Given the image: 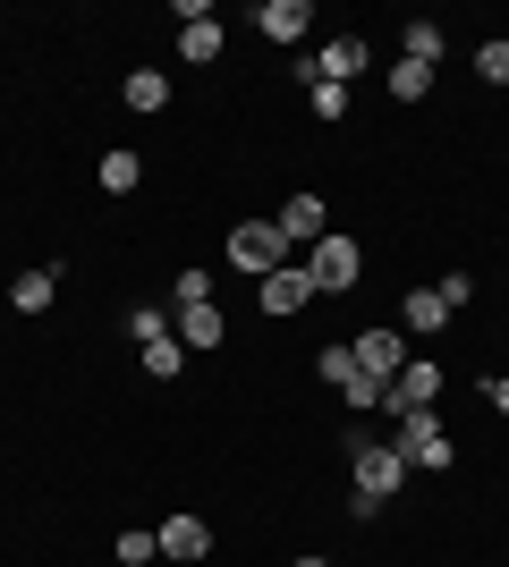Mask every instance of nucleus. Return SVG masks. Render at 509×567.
Segmentation results:
<instances>
[{
	"label": "nucleus",
	"instance_id": "obj_1",
	"mask_svg": "<svg viewBox=\"0 0 509 567\" xmlns=\"http://www.w3.org/2000/svg\"><path fill=\"white\" fill-rule=\"evenodd\" d=\"M399 492H408L399 450H390L383 432L348 424V508H357V517H374V508H383V499H399Z\"/></svg>",
	"mask_w": 509,
	"mask_h": 567
},
{
	"label": "nucleus",
	"instance_id": "obj_2",
	"mask_svg": "<svg viewBox=\"0 0 509 567\" xmlns=\"http://www.w3.org/2000/svg\"><path fill=\"white\" fill-rule=\"evenodd\" d=\"M390 450H399V466H408V474H450V466H459V441H450V424H441V406L399 415Z\"/></svg>",
	"mask_w": 509,
	"mask_h": 567
},
{
	"label": "nucleus",
	"instance_id": "obj_3",
	"mask_svg": "<svg viewBox=\"0 0 509 567\" xmlns=\"http://www.w3.org/2000/svg\"><path fill=\"white\" fill-rule=\"evenodd\" d=\"M297 262H306V280H315V297H348V288L365 280V246H357L348 229H323V237H315V246H306Z\"/></svg>",
	"mask_w": 509,
	"mask_h": 567
},
{
	"label": "nucleus",
	"instance_id": "obj_4",
	"mask_svg": "<svg viewBox=\"0 0 509 567\" xmlns=\"http://www.w3.org/2000/svg\"><path fill=\"white\" fill-rule=\"evenodd\" d=\"M221 255H230V271H246V280H272L281 262H297V255H289V237L272 229V220H238V229L221 237Z\"/></svg>",
	"mask_w": 509,
	"mask_h": 567
},
{
	"label": "nucleus",
	"instance_id": "obj_5",
	"mask_svg": "<svg viewBox=\"0 0 509 567\" xmlns=\"http://www.w3.org/2000/svg\"><path fill=\"white\" fill-rule=\"evenodd\" d=\"M441 390H450V373H441L434 355H408V364H399V381L383 390L390 424H399V415H416V406H441Z\"/></svg>",
	"mask_w": 509,
	"mask_h": 567
},
{
	"label": "nucleus",
	"instance_id": "obj_6",
	"mask_svg": "<svg viewBox=\"0 0 509 567\" xmlns=\"http://www.w3.org/2000/svg\"><path fill=\"white\" fill-rule=\"evenodd\" d=\"M348 355H357V373H374L390 390V381H399V364H408V331H399V322H365L357 339H348Z\"/></svg>",
	"mask_w": 509,
	"mask_h": 567
},
{
	"label": "nucleus",
	"instance_id": "obj_7",
	"mask_svg": "<svg viewBox=\"0 0 509 567\" xmlns=\"http://www.w3.org/2000/svg\"><path fill=\"white\" fill-rule=\"evenodd\" d=\"M153 543H162V559H170V567H195V559H213V525L195 517V508H179V517L153 525Z\"/></svg>",
	"mask_w": 509,
	"mask_h": 567
},
{
	"label": "nucleus",
	"instance_id": "obj_8",
	"mask_svg": "<svg viewBox=\"0 0 509 567\" xmlns=\"http://www.w3.org/2000/svg\"><path fill=\"white\" fill-rule=\"evenodd\" d=\"M255 306L272 313V322H289V313L315 306V280H306V262H281L272 280H255Z\"/></svg>",
	"mask_w": 509,
	"mask_h": 567
},
{
	"label": "nucleus",
	"instance_id": "obj_9",
	"mask_svg": "<svg viewBox=\"0 0 509 567\" xmlns=\"http://www.w3.org/2000/svg\"><path fill=\"white\" fill-rule=\"evenodd\" d=\"M365 60H374V43H365L357 25H339V34H323V51H315L323 85H357V76H365Z\"/></svg>",
	"mask_w": 509,
	"mask_h": 567
},
{
	"label": "nucleus",
	"instance_id": "obj_10",
	"mask_svg": "<svg viewBox=\"0 0 509 567\" xmlns=\"http://www.w3.org/2000/svg\"><path fill=\"white\" fill-rule=\"evenodd\" d=\"M272 229L289 237V246H315L323 229H332V204H323V187H297L281 213H272Z\"/></svg>",
	"mask_w": 509,
	"mask_h": 567
},
{
	"label": "nucleus",
	"instance_id": "obj_11",
	"mask_svg": "<svg viewBox=\"0 0 509 567\" xmlns=\"http://www.w3.org/2000/svg\"><path fill=\"white\" fill-rule=\"evenodd\" d=\"M170 331H179V348L213 355L221 339H230V313H221V306H170Z\"/></svg>",
	"mask_w": 509,
	"mask_h": 567
},
{
	"label": "nucleus",
	"instance_id": "obj_12",
	"mask_svg": "<svg viewBox=\"0 0 509 567\" xmlns=\"http://www.w3.org/2000/svg\"><path fill=\"white\" fill-rule=\"evenodd\" d=\"M306 25H315V0H264V9H255V34H264V43H306Z\"/></svg>",
	"mask_w": 509,
	"mask_h": 567
},
{
	"label": "nucleus",
	"instance_id": "obj_13",
	"mask_svg": "<svg viewBox=\"0 0 509 567\" xmlns=\"http://www.w3.org/2000/svg\"><path fill=\"white\" fill-rule=\"evenodd\" d=\"M399 331H408V339H441V331H450L441 288H408V297H399Z\"/></svg>",
	"mask_w": 509,
	"mask_h": 567
},
{
	"label": "nucleus",
	"instance_id": "obj_14",
	"mask_svg": "<svg viewBox=\"0 0 509 567\" xmlns=\"http://www.w3.org/2000/svg\"><path fill=\"white\" fill-rule=\"evenodd\" d=\"M120 102H128L136 118H162V111H170V76H162V69H128V76H120Z\"/></svg>",
	"mask_w": 509,
	"mask_h": 567
},
{
	"label": "nucleus",
	"instance_id": "obj_15",
	"mask_svg": "<svg viewBox=\"0 0 509 567\" xmlns=\"http://www.w3.org/2000/svg\"><path fill=\"white\" fill-rule=\"evenodd\" d=\"M94 187H102V195H136V187H145V153H128V144H111V153L94 162Z\"/></svg>",
	"mask_w": 509,
	"mask_h": 567
},
{
	"label": "nucleus",
	"instance_id": "obj_16",
	"mask_svg": "<svg viewBox=\"0 0 509 567\" xmlns=\"http://www.w3.org/2000/svg\"><path fill=\"white\" fill-rule=\"evenodd\" d=\"M221 43H230V34H221V18H179V60H187V69H213Z\"/></svg>",
	"mask_w": 509,
	"mask_h": 567
},
{
	"label": "nucleus",
	"instance_id": "obj_17",
	"mask_svg": "<svg viewBox=\"0 0 509 567\" xmlns=\"http://www.w3.org/2000/svg\"><path fill=\"white\" fill-rule=\"evenodd\" d=\"M441 51H450L441 18H408V25H399V60H425V69H441Z\"/></svg>",
	"mask_w": 509,
	"mask_h": 567
},
{
	"label": "nucleus",
	"instance_id": "obj_18",
	"mask_svg": "<svg viewBox=\"0 0 509 567\" xmlns=\"http://www.w3.org/2000/svg\"><path fill=\"white\" fill-rule=\"evenodd\" d=\"M51 297H60V271H18L9 280V306L18 313H51Z\"/></svg>",
	"mask_w": 509,
	"mask_h": 567
},
{
	"label": "nucleus",
	"instance_id": "obj_19",
	"mask_svg": "<svg viewBox=\"0 0 509 567\" xmlns=\"http://www.w3.org/2000/svg\"><path fill=\"white\" fill-rule=\"evenodd\" d=\"M434 94V69L425 60H390V102H425Z\"/></svg>",
	"mask_w": 509,
	"mask_h": 567
},
{
	"label": "nucleus",
	"instance_id": "obj_20",
	"mask_svg": "<svg viewBox=\"0 0 509 567\" xmlns=\"http://www.w3.org/2000/svg\"><path fill=\"white\" fill-rule=\"evenodd\" d=\"M339 406H348L357 424H365V415H383V381H374V373H348V381H339Z\"/></svg>",
	"mask_w": 509,
	"mask_h": 567
},
{
	"label": "nucleus",
	"instance_id": "obj_21",
	"mask_svg": "<svg viewBox=\"0 0 509 567\" xmlns=\"http://www.w3.org/2000/svg\"><path fill=\"white\" fill-rule=\"evenodd\" d=\"M145 373H153V381H179V373H187V348H179V331L145 348Z\"/></svg>",
	"mask_w": 509,
	"mask_h": 567
},
{
	"label": "nucleus",
	"instance_id": "obj_22",
	"mask_svg": "<svg viewBox=\"0 0 509 567\" xmlns=\"http://www.w3.org/2000/svg\"><path fill=\"white\" fill-rule=\"evenodd\" d=\"M170 306H213V271H204V262H187V271L170 280Z\"/></svg>",
	"mask_w": 509,
	"mask_h": 567
},
{
	"label": "nucleus",
	"instance_id": "obj_23",
	"mask_svg": "<svg viewBox=\"0 0 509 567\" xmlns=\"http://www.w3.org/2000/svg\"><path fill=\"white\" fill-rule=\"evenodd\" d=\"M128 339H136V348L170 339V306H128Z\"/></svg>",
	"mask_w": 509,
	"mask_h": 567
},
{
	"label": "nucleus",
	"instance_id": "obj_24",
	"mask_svg": "<svg viewBox=\"0 0 509 567\" xmlns=\"http://www.w3.org/2000/svg\"><path fill=\"white\" fill-rule=\"evenodd\" d=\"M348 373H357V355H348V339H339V348H315V381H323V390H339Z\"/></svg>",
	"mask_w": 509,
	"mask_h": 567
},
{
	"label": "nucleus",
	"instance_id": "obj_25",
	"mask_svg": "<svg viewBox=\"0 0 509 567\" xmlns=\"http://www.w3.org/2000/svg\"><path fill=\"white\" fill-rule=\"evenodd\" d=\"M476 76H485V85H509V34L476 43Z\"/></svg>",
	"mask_w": 509,
	"mask_h": 567
},
{
	"label": "nucleus",
	"instance_id": "obj_26",
	"mask_svg": "<svg viewBox=\"0 0 509 567\" xmlns=\"http://www.w3.org/2000/svg\"><path fill=\"white\" fill-rule=\"evenodd\" d=\"M306 102H315L323 127H332V118H348V85H323V76H315V85H306Z\"/></svg>",
	"mask_w": 509,
	"mask_h": 567
},
{
	"label": "nucleus",
	"instance_id": "obj_27",
	"mask_svg": "<svg viewBox=\"0 0 509 567\" xmlns=\"http://www.w3.org/2000/svg\"><path fill=\"white\" fill-rule=\"evenodd\" d=\"M145 559H162V543H153L145 525H128L120 534V567H145Z\"/></svg>",
	"mask_w": 509,
	"mask_h": 567
},
{
	"label": "nucleus",
	"instance_id": "obj_28",
	"mask_svg": "<svg viewBox=\"0 0 509 567\" xmlns=\"http://www.w3.org/2000/svg\"><path fill=\"white\" fill-rule=\"evenodd\" d=\"M441 288V306H450V313H467V297H476V280H467V271H450V280H434Z\"/></svg>",
	"mask_w": 509,
	"mask_h": 567
},
{
	"label": "nucleus",
	"instance_id": "obj_29",
	"mask_svg": "<svg viewBox=\"0 0 509 567\" xmlns=\"http://www.w3.org/2000/svg\"><path fill=\"white\" fill-rule=\"evenodd\" d=\"M485 406H492V415H509V373H492V381H485Z\"/></svg>",
	"mask_w": 509,
	"mask_h": 567
},
{
	"label": "nucleus",
	"instance_id": "obj_30",
	"mask_svg": "<svg viewBox=\"0 0 509 567\" xmlns=\"http://www.w3.org/2000/svg\"><path fill=\"white\" fill-rule=\"evenodd\" d=\"M289 567H332V559H289Z\"/></svg>",
	"mask_w": 509,
	"mask_h": 567
}]
</instances>
